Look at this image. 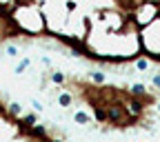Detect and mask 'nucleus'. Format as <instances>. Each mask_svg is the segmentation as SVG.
<instances>
[{
  "label": "nucleus",
  "instance_id": "nucleus-1",
  "mask_svg": "<svg viewBox=\"0 0 160 142\" xmlns=\"http://www.w3.org/2000/svg\"><path fill=\"white\" fill-rule=\"evenodd\" d=\"M58 105L60 107H71L73 105V93L71 91H60L58 93Z\"/></svg>",
  "mask_w": 160,
  "mask_h": 142
},
{
  "label": "nucleus",
  "instance_id": "nucleus-2",
  "mask_svg": "<svg viewBox=\"0 0 160 142\" xmlns=\"http://www.w3.org/2000/svg\"><path fill=\"white\" fill-rule=\"evenodd\" d=\"M73 122H76V125H89V122H91V115H89L87 111L80 109V111L73 113Z\"/></svg>",
  "mask_w": 160,
  "mask_h": 142
},
{
  "label": "nucleus",
  "instance_id": "nucleus-3",
  "mask_svg": "<svg viewBox=\"0 0 160 142\" xmlns=\"http://www.w3.org/2000/svg\"><path fill=\"white\" fill-rule=\"evenodd\" d=\"M5 111H7V115H9V118H13V120H18L20 115H22V107H20L18 102H11V105H9V109H5Z\"/></svg>",
  "mask_w": 160,
  "mask_h": 142
},
{
  "label": "nucleus",
  "instance_id": "nucleus-4",
  "mask_svg": "<svg viewBox=\"0 0 160 142\" xmlns=\"http://www.w3.org/2000/svg\"><path fill=\"white\" fill-rule=\"evenodd\" d=\"M18 120H20V122H22V125H29V127H33V125H36V120H38V118H36L33 113H27V115H20Z\"/></svg>",
  "mask_w": 160,
  "mask_h": 142
},
{
  "label": "nucleus",
  "instance_id": "nucleus-5",
  "mask_svg": "<svg viewBox=\"0 0 160 142\" xmlns=\"http://www.w3.org/2000/svg\"><path fill=\"white\" fill-rule=\"evenodd\" d=\"M89 78L93 80L96 85H102V82H105V73H102V71H91V76H89Z\"/></svg>",
  "mask_w": 160,
  "mask_h": 142
},
{
  "label": "nucleus",
  "instance_id": "nucleus-6",
  "mask_svg": "<svg viewBox=\"0 0 160 142\" xmlns=\"http://www.w3.org/2000/svg\"><path fill=\"white\" fill-rule=\"evenodd\" d=\"M51 80H53L56 85H62L65 82V76L60 73V71H51Z\"/></svg>",
  "mask_w": 160,
  "mask_h": 142
},
{
  "label": "nucleus",
  "instance_id": "nucleus-7",
  "mask_svg": "<svg viewBox=\"0 0 160 142\" xmlns=\"http://www.w3.org/2000/svg\"><path fill=\"white\" fill-rule=\"evenodd\" d=\"M29 67V58H25V60H20V65L16 67V73H25V69Z\"/></svg>",
  "mask_w": 160,
  "mask_h": 142
},
{
  "label": "nucleus",
  "instance_id": "nucleus-8",
  "mask_svg": "<svg viewBox=\"0 0 160 142\" xmlns=\"http://www.w3.org/2000/svg\"><path fill=\"white\" fill-rule=\"evenodd\" d=\"M136 67H138L140 71H145V69L149 67V62H147V60H145V58H140V60H138V62H136Z\"/></svg>",
  "mask_w": 160,
  "mask_h": 142
},
{
  "label": "nucleus",
  "instance_id": "nucleus-9",
  "mask_svg": "<svg viewBox=\"0 0 160 142\" xmlns=\"http://www.w3.org/2000/svg\"><path fill=\"white\" fill-rule=\"evenodd\" d=\"M7 56H11V58L18 56V49H16V47H7Z\"/></svg>",
  "mask_w": 160,
  "mask_h": 142
},
{
  "label": "nucleus",
  "instance_id": "nucleus-10",
  "mask_svg": "<svg viewBox=\"0 0 160 142\" xmlns=\"http://www.w3.org/2000/svg\"><path fill=\"white\" fill-rule=\"evenodd\" d=\"M153 85H156V89H160V73L153 76Z\"/></svg>",
  "mask_w": 160,
  "mask_h": 142
},
{
  "label": "nucleus",
  "instance_id": "nucleus-11",
  "mask_svg": "<svg viewBox=\"0 0 160 142\" xmlns=\"http://www.w3.org/2000/svg\"><path fill=\"white\" fill-rule=\"evenodd\" d=\"M31 105H33V109H36V111H42V105H40V102H38V100H33V102H31Z\"/></svg>",
  "mask_w": 160,
  "mask_h": 142
},
{
  "label": "nucleus",
  "instance_id": "nucleus-12",
  "mask_svg": "<svg viewBox=\"0 0 160 142\" xmlns=\"http://www.w3.org/2000/svg\"><path fill=\"white\" fill-rule=\"evenodd\" d=\"M158 111H160V105H158Z\"/></svg>",
  "mask_w": 160,
  "mask_h": 142
}]
</instances>
